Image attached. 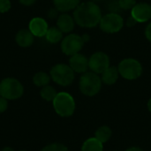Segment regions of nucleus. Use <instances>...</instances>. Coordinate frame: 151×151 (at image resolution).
<instances>
[{"mask_svg":"<svg viewBox=\"0 0 151 151\" xmlns=\"http://www.w3.org/2000/svg\"><path fill=\"white\" fill-rule=\"evenodd\" d=\"M119 70L115 66H110L108 67L103 73H102V82L106 85H113L116 83V81L119 79Z\"/></svg>","mask_w":151,"mask_h":151,"instance_id":"obj_16","label":"nucleus"},{"mask_svg":"<svg viewBox=\"0 0 151 151\" xmlns=\"http://www.w3.org/2000/svg\"><path fill=\"white\" fill-rule=\"evenodd\" d=\"M20 151H25V150H20Z\"/></svg>","mask_w":151,"mask_h":151,"instance_id":"obj_34","label":"nucleus"},{"mask_svg":"<svg viewBox=\"0 0 151 151\" xmlns=\"http://www.w3.org/2000/svg\"><path fill=\"white\" fill-rule=\"evenodd\" d=\"M93 2H95V3H96V2H99V1H102V0H92Z\"/></svg>","mask_w":151,"mask_h":151,"instance_id":"obj_33","label":"nucleus"},{"mask_svg":"<svg viewBox=\"0 0 151 151\" xmlns=\"http://www.w3.org/2000/svg\"><path fill=\"white\" fill-rule=\"evenodd\" d=\"M34 37V35L30 32L29 29H21L17 33L15 40L19 46L26 48L33 44Z\"/></svg>","mask_w":151,"mask_h":151,"instance_id":"obj_14","label":"nucleus"},{"mask_svg":"<svg viewBox=\"0 0 151 151\" xmlns=\"http://www.w3.org/2000/svg\"><path fill=\"white\" fill-rule=\"evenodd\" d=\"M111 129L107 127V126H103V127H100L96 131V134H95V138L97 139L100 142H102L103 144L107 142L111 137Z\"/></svg>","mask_w":151,"mask_h":151,"instance_id":"obj_19","label":"nucleus"},{"mask_svg":"<svg viewBox=\"0 0 151 151\" xmlns=\"http://www.w3.org/2000/svg\"><path fill=\"white\" fill-rule=\"evenodd\" d=\"M118 70L119 75H121L124 79L133 81L138 79L142 75V65L134 58H126L119 63Z\"/></svg>","mask_w":151,"mask_h":151,"instance_id":"obj_6","label":"nucleus"},{"mask_svg":"<svg viewBox=\"0 0 151 151\" xmlns=\"http://www.w3.org/2000/svg\"><path fill=\"white\" fill-rule=\"evenodd\" d=\"M2 151H15L13 149H12L11 147H5V148H4Z\"/></svg>","mask_w":151,"mask_h":151,"instance_id":"obj_31","label":"nucleus"},{"mask_svg":"<svg viewBox=\"0 0 151 151\" xmlns=\"http://www.w3.org/2000/svg\"><path fill=\"white\" fill-rule=\"evenodd\" d=\"M53 4L58 12H67L74 10L81 4V0H53Z\"/></svg>","mask_w":151,"mask_h":151,"instance_id":"obj_15","label":"nucleus"},{"mask_svg":"<svg viewBox=\"0 0 151 151\" xmlns=\"http://www.w3.org/2000/svg\"><path fill=\"white\" fill-rule=\"evenodd\" d=\"M42 151H68V149L61 143H51L45 146Z\"/></svg>","mask_w":151,"mask_h":151,"instance_id":"obj_22","label":"nucleus"},{"mask_svg":"<svg viewBox=\"0 0 151 151\" xmlns=\"http://www.w3.org/2000/svg\"><path fill=\"white\" fill-rule=\"evenodd\" d=\"M24 88L14 78H5L0 82V96L7 100H16L22 96Z\"/></svg>","mask_w":151,"mask_h":151,"instance_id":"obj_5","label":"nucleus"},{"mask_svg":"<svg viewBox=\"0 0 151 151\" xmlns=\"http://www.w3.org/2000/svg\"><path fill=\"white\" fill-rule=\"evenodd\" d=\"M135 0H119V4L120 9L127 11V10H132L133 7L136 4Z\"/></svg>","mask_w":151,"mask_h":151,"instance_id":"obj_23","label":"nucleus"},{"mask_svg":"<svg viewBox=\"0 0 151 151\" xmlns=\"http://www.w3.org/2000/svg\"><path fill=\"white\" fill-rule=\"evenodd\" d=\"M69 65L77 73H85L88 68V59L83 54L77 53L71 56L69 59Z\"/></svg>","mask_w":151,"mask_h":151,"instance_id":"obj_11","label":"nucleus"},{"mask_svg":"<svg viewBox=\"0 0 151 151\" xmlns=\"http://www.w3.org/2000/svg\"><path fill=\"white\" fill-rule=\"evenodd\" d=\"M58 11L54 7V8H52V9H50V10L49 11L48 15H49V17H50V18H51V19L56 18V17L58 16Z\"/></svg>","mask_w":151,"mask_h":151,"instance_id":"obj_27","label":"nucleus"},{"mask_svg":"<svg viewBox=\"0 0 151 151\" xmlns=\"http://www.w3.org/2000/svg\"><path fill=\"white\" fill-rule=\"evenodd\" d=\"M52 104L55 111L60 117H70L75 111V101L73 97L66 92L58 93Z\"/></svg>","mask_w":151,"mask_h":151,"instance_id":"obj_3","label":"nucleus"},{"mask_svg":"<svg viewBox=\"0 0 151 151\" xmlns=\"http://www.w3.org/2000/svg\"><path fill=\"white\" fill-rule=\"evenodd\" d=\"M136 23H137V21H136L132 16H131L130 18H128V19H127V24L128 27H134Z\"/></svg>","mask_w":151,"mask_h":151,"instance_id":"obj_28","label":"nucleus"},{"mask_svg":"<svg viewBox=\"0 0 151 151\" xmlns=\"http://www.w3.org/2000/svg\"><path fill=\"white\" fill-rule=\"evenodd\" d=\"M86 41L83 35H79L77 34H70L66 35L61 41V50L64 54L67 56H73L74 54L80 53L84 46Z\"/></svg>","mask_w":151,"mask_h":151,"instance_id":"obj_7","label":"nucleus"},{"mask_svg":"<svg viewBox=\"0 0 151 151\" xmlns=\"http://www.w3.org/2000/svg\"><path fill=\"white\" fill-rule=\"evenodd\" d=\"M81 151H104L103 143L95 137L89 138L86 140L82 144Z\"/></svg>","mask_w":151,"mask_h":151,"instance_id":"obj_18","label":"nucleus"},{"mask_svg":"<svg viewBox=\"0 0 151 151\" xmlns=\"http://www.w3.org/2000/svg\"><path fill=\"white\" fill-rule=\"evenodd\" d=\"M8 107V102L7 99L4 98L3 96H0V113L4 112L7 110Z\"/></svg>","mask_w":151,"mask_h":151,"instance_id":"obj_25","label":"nucleus"},{"mask_svg":"<svg viewBox=\"0 0 151 151\" xmlns=\"http://www.w3.org/2000/svg\"><path fill=\"white\" fill-rule=\"evenodd\" d=\"M99 26L104 32L107 34H114L123 28L124 19L119 13L109 12L102 16Z\"/></svg>","mask_w":151,"mask_h":151,"instance_id":"obj_8","label":"nucleus"},{"mask_svg":"<svg viewBox=\"0 0 151 151\" xmlns=\"http://www.w3.org/2000/svg\"><path fill=\"white\" fill-rule=\"evenodd\" d=\"M51 80L63 87L71 85L74 81V72L69 65L58 64L55 65L50 72Z\"/></svg>","mask_w":151,"mask_h":151,"instance_id":"obj_4","label":"nucleus"},{"mask_svg":"<svg viewBox=\"0 0 151 151\" xmlns=\"http://www.w3.org/2000/svg\"><path fill=\"white\" fill-rule=\"evenodd\" d=\"M46 40L50 43H58L63 39V32L58 27H51L48 29L45 35Z\"/></svg>","mask_w":151,"mask_h":151,"instance_id":"obj_17","label":"nucleus"},{"mask_svg":"<svg viewBox=\"0 0 151 151\" xmlns=\"http://www.w3.org/2000/svg\"><path fill=\"white\" fill-rule=\"evenodd\" d=\"M126 151H143L142 149L138 148V147H132V148H129L128 150H127Z\"/></svg>","mask_w":151,"mask_h":151,"instance_id":"obj_30","label":"nucleus"},{"mask_svg":"<svg viewBox=\"0 0 151 151\" xmlns=\"http://www.w3.org/2000/svg\"><path fill=\"white\" fill-rule=\"evenodd\" d=\"M10 9H11L10 0H0V12L1 13L7 12Z\"/></svg>","mask_w":151,"mask_h":151,"instance_id":"obj_24","label":"nucleus"},{"mask_svg":"<svg viewBox=\"0 0 151 151\" xmlns=\"http://www.w3.org/2000/svg\"><path fill=\"white\" fill-rule=\"evenodd\" d=\"M131 16L139 23L149 21L151 19V5L148 3L136 4L131 10Z\"/></svg>","mask_w":151,"mask_h":151,"instance_id":"obj_10","label":"nucleus"},{"mask_svg":"<svg viewBox=\"0 0 151 151\" xmlns=\"http://www.w3.org/2000/svg\"><path fill=\"white\" fill-rule=\"evenodd\" d=\"M108 67H110V58L104 52L97 51L88 59V68L96 74H102Z\"/></svg>","mask_w":151,"mask_h":151,"instance_id":"obj_9","label":"nucleus"},{"mask_svg":"<svg viewBox=\"0 0 151 151\" xmlns=\"http://www.w3.org/2000/svg\"><path fill=\"white\" fill-rule=\"evenodd\" d=\"M29 30L36 37H42L45 36L49 27L47 21L40 17H35L32 19L29 22Z\"/></svg>","mask_w":151,"mask_h":151,"instance_id":"obj_12","label":"nucleus"},{"mask_svg":"<svg viewBox=\"0 0 151 151\" xmlns=\"http://www.w3.org/2000/svg\"><path fill=\"white\" fill-rule=\"evenodd\" d=\"M75 25V21L73 16L67 14L66 12H63L58 17L57 19V27L63 33H70L73 30Z\"/></svg>","mask_w":151,"mask_h":151,"instance_id":"obj_13","label":"nucleus"},{"mask_svg":"<svg viewBox=\"0 0 151 151\" xmlns=\"http://www.w3.org/2000/svg\"><path fill=\"white\" fill-rule=\"evenodd\" d=\"M50 75H49L47 73L45 72H39L35 74V76L33 77V82L35 86L37 87H45L47 85H49L50 81Z\"/></svg>","mask_w":151,"mask_h":151,"instance_id":"obj_20","label":"nucleus"},{"mask_svg":"<svg viewBox=\"0 0 151 151\" xmlns=\"http://www.w3.org/2000/svg\"><path fill=\"white\" fill-rule=\"evenodd\" d=\"M19 3H21L22 4L28 6V5H32L33 4H35L36 0H19Z\"/></svg>","mask_w":151,"mask_h":151,"instance_id":"obj_29","label":"nucleus"},{"mask_svg":"<svg viewBox=\"0 0 151 151\" xmlns=\"http://www.w3.org/2000/svg\"><path fill=\"white\" fill-rule=\"evenodd\" d=\"M102 80L98 74L93 72H86L81 75L79 81L81 92L87 96L97 95L102 88Z\"/></svg>","mask_w":151,"mask_h":151,"instance_id":"obj_2","label":"nucleus"},{"mask_svg":"<svg viewBox=\"0 0 151 151\" xmlns=\"http://www.w3.org/2000/svg\"><path fill=\"white\" fill-rule=\"evenodd\" d=\"M57 91L56 89L50 86V85H47L45 87H42V89H41V92H40V95L42 96V98L47 102H52L54 100V98L56 97L57 96Z\"/></svg>","mask_w":151,"mask_h":151,"instance_id":"obj_21","label":"nucleus"},{"mask_svg":"<svg viewBox=\"0 0 151 151\" xmlns=\"http://www.w3.org/2000/svg\"><path fill=\"white\" fill-rule=\"evenodd\" d=\"M145 36H146V38L151 42V22L149 23V25L146 27V29H145Z\"/></svg>","mask_w":151,"mask_h":151,"instance_id":"obj_26","label":"nucleus"},{"mask_svg":"<svg viewBox=\"0 0 151 151\" xmlns=\"http://www.w3.org/2000/svg\"><path fill=\"white\" fill-rule=\"evenodd\" d=\"M148 109H149V111L151 112V98L149 100V102H148Z\"/></svg>","mask_w":151,"mask_h":151,"instance_id":"obj_32","label":"nucleus"},{"mask_svg":"<svg viewBox=\"0 0 151 151\" xmlns=\"http://www.w3.org/2000/svg\"><path fill=\"white\" fill-rule=\"evenodd\" d=\"M73 17L75 23L80 27L91 28L99 25L102 19V12L96 3L88 1L80 4L73 10Z\"/></svg>","mask_w":151,"mask_h":151,"instance_id":"obj_1","label":"nucleus"},{"mask_svg":"<svg viewBox=\"0 0 151 151\" xmlns=\"http://www.w3.org/2000/svg\"><path fill=\"white\" fill-rule=\"evenodd\" d=\"M115 151H119V150H115Z\"/></svg>","mask_w":151,"mask_h":151,"instance_id":"obj_35","label":"nucleus"}]
</instances>
